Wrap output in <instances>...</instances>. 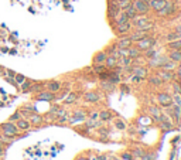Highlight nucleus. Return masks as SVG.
I'll list each match as a JSON object with an SVG mask.
<instances>
[{
  "label": "nucleus",
  "instance_id": "obj_1",
  "mask_svg": "<svg viewBox=\"0 0 181 160\" xmlns=\"http://www.w3.org/2000/svg\"><path fill=\"white\" fill-rule=\"evenodd\" d=\"M142 17H139V16H136L135 19H133V24L137 30H151L153 27H154V23H153V20L147 19V17H143L144 14H140Z\"/></svg>",
  "mask_w": 181,
  "mask_h": 160
},
{
  "label": "nucleus",
  "instance_id": "obj_2",
  "mask_svg": "<svg viewBox=\"0 0 181 160\" xmlns=\"http://www.w3.org/2000/svg\"><path fill=\"white\" fill-rule=\"evenodd\" d=\"M0 133L7 135V136H12V137H16L19 135V128L16 126V123L13 122H4L0 125Z\"/></svg>",
  "mask_w": 181,
  "mask_h": 160
},
{
  "label": "nucleus",
  "instance_id": "obj_3",
  "mask_svg": "<svg viewBox=\"0 0 181 160\" xmlns=\"http://www.w3.org/2000/svg\"><path fill=\"white\" fill-rule=\"evenodd\" d=\"M156 45V40L151 39L150 36L147 37H144V39L139 40V41H136V48H139L140 51H146V50H150V48H153Z\"/></svg>",
  "mask_w": 181,
  "mask_h": 160
},
{
  "label": "nucleus",
  "instance_id": "obj_4",
  "mask_svg": "<svg viewBox=\"0 0 181 160\" xmlns=\"http://www.w3.org/2000/svg\"><path fill=\"white\" fill-rule=\"evenodd\" d=\"M132 4L135 7L136 13L137 14H147L150 12V6L147 1H143V0H133Z\"/></svg>",
  "mask_w": 181,
  "mask_h": 160
},
{
  "label": "nucleus",
  "instance_id": "obj_5",
  "mask_svg": "<svg viewBox=\"0 0 181 160\" xmlns=\"http://www.w3.org/2000/svg\"><path fill=\"white\" fill-rule=\"evenodd\" d=\"M35 99H37V101H47V102H52V101H55V99H57V96H55V94H52V92H50V91L43 89L41 92H38V94L35 95Z\"/></svg>",
  "mask_w": 181,
  "mask_h": 160
},
{
  "label": "nucleus",
  "instance_id": "obj_6",
  "mask_svg": "<svg viewBox=\"0 0 181 160\" xmlns=\"http://www.w3.org/2000/svg\"><path fill=\"white\" fill-rule=\"evenodd\" d=\"M157 101H159V103L161 105V106H171L173 105V96L168 95V94H166V92H160L159 95H157Z\"/></svg>",
  "mask_w": 181,
  "mask_h": 160
},
{
  "label": "nucleus",
  "instance_id": "obj_7",
  "mask_svg": "<svg viewBox=\"0 0 181 160\" xmlns=\"http://www.w3.org/2000/svg\"><path fill=\"white\" fill-rule=\"evenodd\" d=\"M130 28H132V23H130V21L122 23V24H116V27H115L117 36H126V34L130 31Z\"/></svg>",
  "mask_w": 181,
  "mask_h": 160
},
{
  "label": "nucleus",
  "instance_id": "obj_8",
  "mask_svg": "<svg viewBox=\"0 0 181 160\" xmlns=\"http://www.w3.org/2000/svg\"><path fill=\"white\" fill-rule=\"evenodd\" d=\"M175 12V6L173 1H168L167 0V4L163 7L160 12H157V13L160 14V16H170V14H173Z\"/></svg>",
  "mask_w": 181,
  "mask_h": 160
},
{
  "label": "nucleus",
  "instance_id": "obj_9",
  "mask_svg": "<svg viewBox=\"0 0 181 160\" xmlns=\"http://www.w3.org/2000/svg\"><path fill=\"white\" fill-rule=\"evenodd\" d=\"M45 87H47V91H50L52 94H57L61 91V82L59 81H48V82H45Z\"/></svg>",
  "mask_w": 181,
  "mask_h": 160
},
{
  "label": "nucleus",
  "instance_id": "obj_10",
  "mask_svg": "<svg viewBox=\"0 0 181 160\" xmlns=\"http://www.w3.org/2000/svg\"><path fill=\"white\" fill-rule=\"evenodd\" d=\"M157 75L161 78L163 82H170V81H173V79L175 78V75L173 74V71H166V70L159 71V74H157Z\"/></svg>",
  "mask_w": 181,
  "mask_h": 160
},
{
  "label": "nucleus",
  "instance_id": "obj_11",
  "mask_svg": "<svg viewBox=\"0 0 181 160\" xmlns=\"http://www.w3.org/2000/svg\"><path fill=\"white\" fill-rule=\"evenodd\" d=\"M147 36H149V31H147V30H137V31L132 33L129 37H130V40H132L133 43H136V41H139V40L147 37Z\"/></svg>",
  "mask_w": 181,
  "mask_h": 160
},
{
  "label": "nucleus",
  "instance_id": "obj_12",
  "mask_svg": "<svg viewBox=\"0 0 181 160\" xmlns=\"http://www.w3.org/2000/svg\"><path fill=\"white\" fill-rule=\"evenodd\" d=\"M166 4H167V0H150L149 1L150 9H153L156 12H160Z\"/></svg>",
  "mask_w": 181,
  "mask_h": 160
},
{
  "label": "nucleus",
  "instance_id": "obj_13",
  "mask_svg": "<svg viewBox=\"0 0 181 160\" xmlns=\"http://www.w3.org/2000/svg\"><path fill=\"white\" fill-rule=\"evenodd\" d=\"M130 71H132L135 75H137L139 78H142V79L147 78V75H149V71H147V68H144V67H133Z\"/></svg>",
  "mask_w": 181,
  "mask_h": 160
},
{
  "label": "nucleus",
  "instance_id": "obj_14",
  "mask_svg": "<svg viewBox=\"0 0 181 160\" xmlns=\"http://www.w3.org/2000/svg\"><path fill=\"white\" fill-rule=\"evenodd\" d=\"M27 119L30 121L31 126H33V125H34V126H40V125H41V123L44 122V118H43L41 115H38V113H35V112H33V113H31L30 116H28Z\"/></svg>",
  "mask_w": 181,
  "mask_h": 160
},
{
  "label": "nucleus",
  "instance_id": "obj_15",
  "mask_svg": "<svg viewBox=\"0 0 181 160\" xmlns=\"http://www.w3.org/2000/svg\"><path fill=\"white\" fill-rule=\"evenodd\" d=\"M167 60H168L167 57H163V55H159V54H157L156 57H153L151 60H150V65H151V67H159V68H160Z\"/></svg>",
  "mask_w": 181,
  "mask_h": 160
},
{
  "label": "nucleus",
  "instance_id": "obj_16",
  "mask_svg": "<svg viewBox=\"0 0 181 160\" xmlns=\"http://www.w3.org/2000/svg\"><path fill=\"white\" fill-rule=\"evenodd\" d=\"M117 45V48H129V47H132L133 45V41L130 40V37H120L119 39V41L116 43Z\"/></svg>",
  "mask_w": 181,
  "mask_h": 160
},
{
  "label": "nucleus",
  "instance_id": "obj_17",
  "mask_svg": "<svg viewBox=\"0 0 181 160\" xmlns=\"http://www.w3.org/2000/svg\"><path fill=\"white\" fill-rule=\"evenodd\" d=\"M101 98H99V95H98L96 92H93V91H89V92H86L84 95V101L85 102H89V103H95L98 102Z\"/></svg>",
  "mask_w": 181,
  "mask_h": 160
},
{
  "label": "nucleus",
  "instance_id": "obj_18",
  "mask_svg": "<svg viewBox=\"0 0 181 160\" xmlns=\"http://www.w3.org/2000/svg\"><path fill=\"white\" fill-rule=\"evenodd\" d=\"M16 126L19 128V130H28V129L31 128V123H30V121L27 118H21V119L17 121Z\"/></svg>",
  "mask_w": 181,
  "mask_h": 160
},
{
  "label": "nucleus",
  "instance_id": "obj_19",
  "mask_svg": "<svg viewBox=\"0 0 181 160\" xmlns=\"http://www.w3.org/2000/svg\"><path fill=\"white\" fill-rule=\"evenodd\" d=\"M106 57H108V54L106 51H99L95 54V57H93V64H105V61H106Z\"/></svg>",
  "mask_w": 181,
  "mask_h": 160
},
{
  "label": "nucleus",
  "instance_id": "obj_20",
  "mask_svg": "<svg viewBox=\"0 0 181 160\" xmlns=\"http://www.w3.org/2000/svg\"><path fill=\"white\" fill-rule=\"evenodd\" d=\"M168 60L174 61V63H181V50H171L168 52Z\"/></svg>",
  "mask_w": 181,
  "mask_h": 160
},
{
  "label": "nucleus",
  "instance_id": "obj_21",
  "mask_svg": "<svg viewBox=\"0 0 181 160\" xmlns=\"http://www.w3.org/2000/svg\"><path fill=\"white\" fill-rule=\"evenodd\" d=\"M117 63H119V58L117 57H115V55H108L106 61H105V65H106V68H115Z\"/></svg>",
  "mask_w": 181,
  "mask_h": 160
},
{
  "label": "nucleus",
  "instance_id": "obj_22",
  "mask_svg": "<svg viewBox=\"0 0 181 160\" xmlns=\"http://www.w3.org/2000/svg\"><path fill=\"white\" fill-rule=\"evenodd\" d=\"M45 82H33L31 84V88H30V92H34V94H38L41 91L44 89Z\"/></svg>",
  "mask_w": 181,
  "mask_h": 160
},
{
  "label": "nucleus",
  "instance_id": "obj_23",
  "mask_svg": "<svg viewBox=\"0 0 181 160\" xmlns=\"http://www.w3.org/2000/svg\"><path fill=\"white\" fill-rule=\"evenodd\" d=\"M78 98H79V95H78L77 92H71V94H68V95H67V98L64 99V103H65V105H71V103L77 102Z\"/></svg>",
  "mask_w": 181,
  "mask_h": 160
},
{
  "label": "nucleus",
  "instance_id": "obj_24",
  "mask_svg": "<svg viewBox=\"0 0 181 160\" xmlns=\"http://www.w3.org/2000/svg\"><path fill=\"white\" fill-rule=\"evenodd\" d=\"M147 81H149V84H150V85H153V87H160V85L163 84L161 78L159 77L157 74H156V75H150Z\"/></svg>",
  "mask_w": 181,
  "mask_h": 160
},
{
  "label": "nucleus",
  "instance_id": "obj_25",
  "mask_svg": "<svg viewBox=\"0 0 181 160\" xmlns=\"http://www.w3.org/2000/svg\"><path fill=\"white\" fill-rule=\"evenodd\" d=\"M149 113L154 118L156 121H159V119L161 118V115H163L161 111H160L159 108H156V106H150V108H149Z\"/></svg>",
  "mask_w": 181,
  "mask_h": 160
},
{
  "label": "nucleus",
  "instance_id": "obj_26",
  "mask_svg": "<svg viewBox=\"0 0 181 160\" xmlns=\"http://www.w3.org/2000/svg\"><path fill=\"white\" fill-rule=\"evenodd\" d=\"M127 55H129L130 58H133V60H135V58H139L140 57V50L132 45V47L127 48Z\"/></svg>",
  "mask_w": 181,
  "mask_h": 160
},
{
  "label": "nucleus",
  "instance_id": "obj_27",
  "mask_svg": "<svg viewBox=\"0 0 181 160\" xmlns=\"http://www.w3.org/2000/svg\"><path fill=\"white\" fill-rule=\"evenodd\" d=\"M177 63H174V61H171V60H167L164 64L160 67L161 70H166V71H174L175 70V67H177Z\"/></svg>",
  "mask_w": 181,
  "mask_h": 160
},
{
  "label": "nucleus",
  "instance_id": "obj_28",
  "mask_svg": "<svg viewBox=\"0 0 181 160\" xmlns=\"http://www.w3.org/2000/svg\"><path fill=\"white\" fill-rule=\"evenodd\" d=\"M108 81H109V82H112L113 85H116V84H120V75H119L117 72H109Z\"/></svg>",
  "mask_w": 181,
  "mask_h": 160
},
{
  "label": "nucleus",
  "instance_id": "obj_29",
  "mask_svg": "<svg viewBox=\"0 0 181 160\" xmlns=\"http://www.w3.org/2000/svg\"><path fill=\"white\" fill-rule=\"evenodd\" d=\"M123 12L126 13V16H127V17H129L130 20H133V19L136 17V16H137V13H136V10H135V7H133V4H130L129 7H126V9H125Z\"/></svg>",
  "mask_w": 181,
  "mask_h": 160
},
{
  "label": "nucleus",
  "instance_id": "obj_30",
  "mask_svg": "<svg viewBox=\"0 0 181 160\" xmlns=\"http://www.w3.org/2000/svg\"><path fill=\"white\" fill-rule=\"evenodd\" d=\"M101 88H102L104 91H108V92H110V91L115 89V85H113L112 82H109L108 79H105V81H102V82H101Z\"/></svg>",
  "mask_w": 181,
  "mask_h": 160
},
{
  "label": "nucleus",
  "instance_id": "obj_31",
  "mask_svg": "<svg viewBox=\"0 0 181 160\" xmlns=\"http://www.w3.org/2000/svg\"><path fill=\"white\" fill-rule=\"evenodd\" d=\"M113 116H112V113H110L109 111H101L99 112V119L102 122H106V121H110Z\"/></svg>",
  "mask_w": 181,
  "mask_h": 160
},
{
  "label": "nucleus",
  "instance_id": "obj_32",
  "mask_svg": "<svg viewBox=\"0 0 181 160\" xmlns=\"http://www.w3.org/2000/svg\"><path fill=\"white\" fill-rule=\"evenodd\" d=\"M167 47L170 50H181V40H174V41H168Z\"/></svg>",
  "mask_w": 181,
  "mask_h": 160
},
{
  "label": "nucleus",
  "instance_id": "obj_33",
  "mask_svg": "<svg viewBox=\"0 0 181 160\" xmlns=\"http://www.w3.org/2000/svg\"><path fill=\"white\" fill-rule=\"evenodd\" d=\"M74 118H77V119H79L81 122H84L85 118H86V112L82 111V109H78V111L74 112Z\"/></svg>",
  "mask_w": 181,
  "mask_h": 160
},
{
  "label": "nucleus",
  "instance_id": "obj_34",
  "mask_svg": "<svg viewBox=\"0 0 181 160\" xmlns=\"http://www.w3.org/2000/svg\"><path fill=\"white\" fill-rule=\"evenodd\" d=\"M101 125V122L99 121H93V119H89L88 122H85V126L88 129H92V128H98Z\"/></svg>",
  "mask_w": 181,
  "mask_h": 160
},
{
  "label": "nucleus",
  "instance_id": "obj_35",
  "mask_svg": "<svg viewBox=\"0 0 181 160\" xmlns=\"http://www.w3.org/2000/svg\"><path fill=\"white\" fill-rule=\"evenodd\" d=\"M31 84H33V81H28V79H26L24 82L21 84V91H23V92H30Z\"/></svg>",
  "mask_w": 181,
  "mask_h": 160
},
{
  "label": "nucleus",
  "instance_id": "obj_36",
  "mask_svg": "<svg viewBox=\"0 0 181 160\" xmlns=\"http://www.w3.org/2000/svg\"><path fill=\"white\" fill-rule=\"evenodd\" d=\"M119 61L123 64V67H130L132 61H133V58H130V57H119Z\"/></svg>",
  "mask_w": 181,
  "mask_h": 160
},
{
  "label": "nucleus",
  "instance_id": "obj_37",
  "mask_svg": "<svg viewBox=\"0 0 181 160\" xmlns=\"http://www.w3.org/2000/svg\"><path fill=\"white\" fill-rule=\"evenodd\" d=\"M14 137H12V136H7V135H3V133H0V142L4 145V143H12L13 142Z\"/></svg>",
  "mask_w": 181,
  "mask_h": 160
},
{
  "label": "nucleus",
  "instance_id": "obj_38",
  "mask_svg": "<svg viewBox=\"0 0 181 160\" xmlns=\"http://www.w3.org/2000/svg\"><path fill=\"white\" fill-rule=\"evenodd\" d=\"M93 71H95L96 74H101V72L106 71V65L105 64H93Z\"/></svg>",
  "mask_w": 181,
  "mask_h": 160
},
{
  "label": "nucleus",
  "instance_id": "obj_39",
  "mask_svg": "<svg viewBox=\"0 0 181 160\" xmlns=\"http://www.w3.org/2000/svg\"><path fill=\"white\" fill-rule=\"evenodd\" d=\"M26 79H27V78L24 77L23 74H16V75H14V81H16V84H17V85H21V84L24 82Z\"/></svg>",
  "mask_w": 181,
  "mask_h": 160
},
{
  "label": "nucleus",
  "instance_id": "obj_40",
  "mask_svg": "<svg viewBox=\"0 0 181 160\" xmlns=\"http://www.w3.org/2000/svg\"><path fill=\"white\" fill-rule=\"evenodd\" d=\"M21 118H23V116H21V113H20V111H16L13 115L9 118V121H10V122H17L19 119H21Z\"/></svg>",
  "mask_w": 181,
  "mask_h": 160
},
{
  "label": "nucleus",
  "instance_id": "obj_41",
  "mask_svg": "<svg viewBox=\"0 0 181 160\" xmlns=\"http://www.w3.org/2000/svg\"><path fill=\"white\" fill-rule=\"evenodd\" d=\"M173 88H174L175 94L181 95V84L180 82H177V81H174V79H173Z\"/></svg>",
  "mask_w": 181,
  "mask_h": 160
},
{
  "label": "nucleus",
  "instance_id": "obj_42",
  "mask_svg": "<svg viewBox=\"0 0 181 160\" xmlns=\"http://www.w3.org/2000/svg\"><path fill=\"white\" fill-rule=\"evenodd\" d=\"M115 126H116L117 129H120V130H123V129L126 128V123L123 121H120V119H117L116 122H115Z\"/></svg>",
  "mask_w": 181,
  "mask_h": 160
},
{
  "label": "nucleus",
  "instance_id": "obj_43",
  "mask_svg": "<svg viewBox=\"0 0 181 160\" xmlns=\"http://www.w3.org/2000/svg\"><path fill=\"white\" fill-rule=\"evenodd\" d=\"M173 103H174V105H178V106H181V95L175 94V95L173 96Z\"/></svg>",
  "mask_w": 181,
  "mask_h": 160
},
{
  "label": "nucleus",
  "instance_id": "obj_44",
  "mask_svg": "<svg viewBox=\"0 0 181 160\" xmlns=\"http://www.w3.org/2000/svg\"><path fill=\"white\" fill-rule=\"evenodd\" d=\"M16 75V72L12 70H6L4 68V71H3V77H14Z\"/></svg>",
  "mask_w": 181,
  "mask_h": 160
},
{
  "label": "nucleus",
  "instance_id": "obj_45",
  "mask_svg": "<svg viewBox=\"0 0 181 160\" xmlns=\"http://www.w3.org/2000/svg\"><path fill=\"white\" fill-rule=\"evenodd\" d=\"M178 39V34L177 33H170V34H167V40L168 41H174V40Z\"/></svg>",
  "mask_w": 181,
  "mask_h": 160
},
{
  "label": "nucleus",
  "instance_id": "obj_46",
  "mask_svg": "<svg viewBox=\"0 0 181 160\" xmlns=\"http://www.w3.org/2000/svg\"><path fill=\"white\" fill-rule=\"evenodd\" d=\"M156 55H157V52L153 51L151 48H150V50H146V57L147 58H153V57H156Z\"/></svg>",
  "mask_w": 181,
  "mask_h": 160
},
{
  "label": "nucleus",
  "instance_id": "obj_47",
  "mask_svg": "<svg viewBox=\"0 0 181 160\" xmlns=\"http://www.w3.org/2000/svg\"><path fill=\"white\" fill-rule=\"evenodd\" d=\"M99 135H101V139H102V140H106V139H108V130H102V129H101V130H99Z\"/></svg>",
  "mask_w": 181,
  "mask_h": 160
},
{
  "label": "nucleus",
  "instance_id": "obj_48",
  "mask_svg": "<svg viewBox=\"0 0 181 160\" xmlns=\"http://www.w3.org/2000/svg\"><path fill=\"white\" fill-rule=\"evenodd\" d=\"M133 154H135V156H137V157H142L143 154H144V152H143L142 149H135V152H133Z\"/></svg>",
  "mask_w": 181,
  "mask_h": 160
},
{
  "label": "nucleus",
  "instance_id": "obj_49",
  "mask_svg": "<svg viewBox=\"0 0 181 160\" xmlns=\"http://www.w3.org/2000/svg\"><path fill=\"white\" fill-rule=\"evenodd\" d=\"M142 159L143 160H154V154H143L142 156Z\"/></svg>",
  "mask_w": 181,
  "mask_h": 160
},
{
  "label": "nucleus",
  "instance_id": "obj_50",
  "mask_svg": "<svg viewBox=\"0 0 181 160\" xmlns=\"http://www.w3.org/2000/svg\"><path fill=\"white\" fill-rule=\"evenodd\" d=\"M90 119H93V121H96L98 118H99V113L98 112H90Z\"/></svg>",
  "mask_w": 181,
  "mask_h": 160
},
{
  "label": "nucleus",
  "instance_id": "obj_51",
  "mask_svg": "<svg viewBox=\"0 0 181 160\" xmlns=\"http://www.w3.org/2000/svg\"><path fill=\"white\" fill-rule=\"evenodd\" d=\"M140 81H142V78H139L137 75H135V74L132 75V82H140Z\"/></svg>",
  "mask_w": 181,
  "mask_h": 160
},
{
  "label": "nucleus",
  "instance_id": "obj_52",
  "mask_svg": "<svg viewBox=\"0 0 181 160\" xmlns=\"http://www.w3.org/2000/svg\"><path fill=\"white\" fill-rule=\"evenodd\" d=\"M88 160H99V156H89Z\"/></svg>",
  "mask_w": 181,
  "mask_h": 160
},
{
  "label": "nucleus",
  "instance_id": "obj_53",
  "mask_svg": "<svg viewBox=\"0 0 181 160\" xmlns=\"http://www.w3.org/2000/svg\"><path fill=\"white\" fill-rule=\"evenodd\" d=\"M75 160H88V157H85V156H78Z\"/></svg>",
  "mask_w": 181,
  "mask_h": 160
},
{
  "label": "nucleus",
  "instance_id": "obj_54",
  "mask_svg": "<svg viewBox=\"0 0 181 160\" xmlns=\"http://www.w3.org/2000/svg\"><path fill=\"white\" fill-rule=\"evenodd\" d=\"M122 91L123 92H129V88H127L126 85H122Z\"/></svg>",
  "mask_w": 181,
  "mask_h": 160
},
{
  "label": "nucleus",
  "instance_id": "obj_55",
  "mask_svg": "<svg viewBox=\"0 0 181 160\" xmlns=\"http://www.w3.org/2000/svg\"><path fill=\"white\" fill-rule=\"evenodd\" d=\"M175 33H177V34L180 36V34H181V26H178V27H177V31H175Z\"/></svg>",
  "mask_w": 181,
  "mask_h": 160
},
{
  "label": "nucleus",
  "instance_id": "obj_56",
  "mask_svg": "<svg viewBox=\"0 0 181 160\" xmlns=\"http://www.w3.org/2000/svg\"><path fill=\"white\" fill-rule=\"evenodd\" d=\"M109 160H120V159H117L116 156H110V157H109Z\"/></svg>",
  "mask_w": 181,
  "mask_h": 160
},
{
  "label": "nucleus",
  "instance_id": "obj_57",
  "mask_svg": "<svg viewBox=\"0 0 181 160\" xmlns=\"http://www.w3.org/2000/svg\"><path fill=\"white\" fill-rule=\"evenodd\" d=\"M3 71H4V68H3V67L0 65V75H3Z\"/></svg>",
  "mask_w": 181,
  "mask_h": 160
},
{
  "label": "nucleus",
  "instance_id": "obj_58",
  "mask_svg": "<svg viewBox=\"0 0 181 160\" xmlns=\"http://www.w3.org/2000/svg\"><path fill=\"white\" fill-rule=\"evenodd\" d=\"M3 156V147H0V157Z\"/></svg>",
  "mask_w": 181,
  "mask_h": 160
},
{
  "label": "nucleus",
  "instance_id": "obj_59",
  "mask_svg": "<svg viewBox=\"0 0 181 160\" xmlns=\"http://www.w3.org/2000/svg\"><path fill=\"white\" fill-rule=\"evenodd\" d=\"M99 160H106V157L105 156H99Z\"/></svg>",
  "mask_w": 181,
  "mask_h": 160
},
{
  "label": "nucleus",
  "instance_id": "obj_60",
  "mask_svg": "<svg viewBox=\"0 0 181 160\" xmlns=\"http://www.w3.org/2000/svg\"><path fill=\"white\" fill-rule=\"evenodd\" d=\"M0 147H3V143H1V142H0Z\"/></svg>",
  "mask_w": 181,
  "mask_h": 160
},
{
  "label": "nucleus",
  "instance_id": "obj_61",
  "mask_svg": "<svg viewBox=\"0 0 181 160\" xmlns=\"http://www.w3.org/2000/svg\"><path fill=\"white\" fill-rule=\"evenodd\" d=\"M180 3H181V1H180Z\"/></svg>",
  "mask_w": 181,
  "mask_h": 160
}]
</instances>
